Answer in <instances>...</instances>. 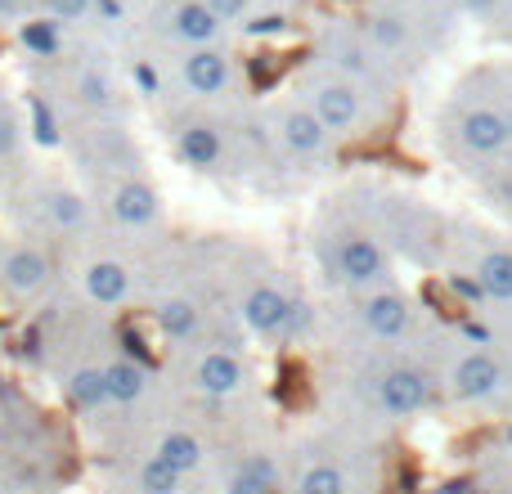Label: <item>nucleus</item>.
<instances>
[{
  "instance_id": "39448f33",
  "label": "nucleus",
  "mask_w": 512,
  "mask_h": 494,
  "mask_svg": "<svg viewBox=\"0 0 512 494\" xmlns=\"http://www.w3.org/2000/svg\"><path fill=\"white\" fill-rule=\"evenodd\" d=\"M373 405L387 418H414L432 405V378L414 364H391L373 378Z\"/></svg>"
},
{
  "instance_id": "cd10ccee",
  "label": "nucleus",
  "mask_w": 512,
  "mask_h": 494,
  "mask_svg": "<svg viewBox=\"0 0 512 494\" xmlns=\"http://www.w3.org/2000/svg\"><path fill=\"white\" fill-rule=\"evenodd\" d=\"M113 81H108V72H99V68H81V77H77V99L86 108H113Z\"/></svg>"
},
{
  "instance_id": "f3484780",
  "label": "nucleus",
  "mask_w": 512,
  "mask_h": 494,
  "mask_svg": "<svg viewBox=\"0 0 512 494\" xmlns=\"http://www.w3.org/2000/svg\"><path fill=\"white\" fill-rule=\"evenodd\" d=\"M176 153L189 162V167L212 171V167H221V158H225V140H221V131H216V126L189 122L185 131L176 135Z\"/></svg>"
},
{
  "instance_id": "a878e982",
  "label": "nucleus",
  "mask_w": 512,
  "mask_h": 494,
  "mask_svg": "<svg viewBox=\"0 0 512 494\" xmlns=\"http://www.w3.org/2000/svg\"><path fill=\"white\" fill-rule=\"evenodd\" d=\"M180 486H185V472H176L171 463H162L158 454L144 459L140 472H135V490L140 494H180Z\"/></svg>"
},
{
  "instance_id": "423d86ee",
  "label": "nucleus",
  "mask_w": 512,
  "mask_h": 494,
  "mask_svg": "<svg viewBox=\"0 0 512 494\" xmlns=\"http://www.w3.org/2000/svg\"><path fill=\"white\" fill-rule=\"evenodd\" d=\"M239 319L256 337H283L297 324V301L283 288H274V283H256L239 297Z\"/></svg>"
},
{
  "instance_id": "1a4fd4ad",
  "label": "nucleus",
  "mask_w": 512,
  "mask_h": 494,
  "mask_svg": "<svg viewBox=\"0 0 512 494\" xmlns=\"http://www.w3.org/2000/svg\"><path fill=\"white\" fill-rule=\"evenodd\" d=\"M189 382H194V391H203V396H212V400L239 396L243 382H248V364H243L234 351H225V346H212V351L194 355Z\"/></svg>"
},
{
  "instance_id": "2eb2a0df",
  "label": "nucleus",
  "mask_w": 512,
  "mask_h": 494,
  "mask_svg": "<svg viewBox=\"0 0 512 494\" xmlns=\"http://www.w3.org/2000/svg\"><path fill=\"white\" fill-rule=\"evenodd\" d=\"M81 288H86V297L95 301V306H122V301L131 297V270H126L122 261H108V256H99V261L86 265V274H81Z\"/></svg>"
},
{
  "instance_id": "7c9ffc66",
  "label": "nucleus",
  "mask_w": 512,
  "mask_h": 494,
  "mask_svg": "<svg viewBox=\"0 0 512 494\" xmlns=\"http://www.w3.org/2000/svg\"><path fill=\"white\" fill-rule=\"evenodd\" d=\"M212 5V14L221 18V23H234V18H248L256 0H207Z\"/></svg>"
},
{
  "instance_id": "f257e3e1",
  "label": "nucleus",
  "mask_w": 512,
  "mask_h": 494,
  "mask_svg": "<svg viewBox=\"0 0 512 494\" xmlns=\"http://www.w3.org/2000/svg\"><path fill=\"white\" fill-rule=\"evenodd\" d=\"M333 274L337 283L355 292H373V288H387L391 283V256L387 247L369 234H342L333 239Z\"/></svg>"
},
{
  "instance_id": "b1692460",
  "label": "nucleus",
  "mask_w": 512,
  "mask_h": 494,
  "mask_svg": "<svg viewBox=\"0 0 512 494\" xmlns=\"http://www.w3.org/2000/svg\"><path fill=\"white\" fill-rule=\"evenodd\" d=\"M63 391H68V400H72L77 409L113 405V396H108V378H104V369H77L68 382H63Z\"/></svg>"
},
{
  "instance_id": "4468645a",
  "label": "nucleus",
  "mask_w": 512,
  "mask_h": 494,
  "mask_svg": "<svg viewBox=\"0 0 512 494\" xmlns=\"http://www.w3.org/2000/svg\"><path fill=\"white\" fill-rule=\"evenodd\" d=\"M108 207H113V221L126 225V230H149V225L162 216L158 189H153L149 180H140V176L122 180V185L113 189V203H108Z\"/></svg>"
},
{
  "instance_id": "9d476101",
  "label": "nucleus",
  "mask_w": 512,
  "mask_h": 494,
  "mask_svg": "<svg viewBox=\"0 0 512 494\" xmlns=\"http://www.w3.org/2000/svg\"><path fill=\"white\" fill-rule=\"evenodd\" d=\"M0 283H5V292H14L18 301L41 297V292L50 288V256L36 243H14L5 252V261H0Z\"/></svg>"
},
{
  "instance_id": "393cba45",
  "label": "nucleus",
  "mask_w": 512,
  "mask_h": 494,
  "mask_svg": "<svg viewBox=\"0 0 512 494\" xmlns=\"http://www.w3.org/2000/svg\"><path fill=\"white\" fill-rule=\"evenodd\" d=\"M27 135H32L41 149H59L63 144L59 117H54V108L45 104V95H27Z\"/></svg>"
},
{
  "instance_id": "f03ea898",
  "label": "nucleus",
  "mask_w": 512,
  "mask_h": 494,
  "mask_svg": "<svg viewBox=\"0 0 512 494\" xmlns=\"http://www.w3.org/2000/svg\"><path fill=\"white\" fill-rule=\"evenodd\" d=\"M306 108H315V117L333 135H360L364 126H369L364 86H355V81H346V77H315L306 90Z\"/></svg>"
},
{
  "instance_id": "2f4dec72",
  "label": "nucleus",
  "mask_w": 512,
  "mask_h": 494,
  "mask_svg": "<svg viewBox=\"0 0 512 494\" xmlns=\"http://www.w3.org/2000/svg\"><path fill=\"white\" fill-rule=\"evenodd\" d=\"M14 149H18V122L9 108H0V158H9Z\"/></svg>"
},
{
  "instance_id": "412c9836",
  "label": "nucleus",
  "mask_w": 512,
  "mask_h": 494,
  "mask_svg": "<svg viewBox=\"0 0 512 494\" xmlns=\"http://www.w3.org/2000/svg\"><path fill=\"white\" fill-rule=\"evenodd\" d=\"M18 45H23L32 59H59L63 54V23H54L50 14L23 18V23H18Z\"/></svg>"
},
{
  "instance_id": "f704fd0d",
  "label": "nucleus",
  "mask_w": 512,
  "mask_h": 494,
  "mask_svg": "<svg viewBox=\"0 0 512 494\" xmlns=\"http://www.w3.org/2000/svg\"><path fill=\"white\" fill-rule=\"evenodd\" d=\"M459 5H463V14H472V18H495L504 0H459Z\"/></svg>"
},
{
  "instance_id": "c756f323",
  "label": "nucleus",
  "mask_w": 512,
  "mask_h": 494,
  "mask_svg": "<svg viewBox=\"0 0 512 494\" xmlns=\"http://www.w3.org/2000/svg\"><path fill=\"white\" fill-rule=\"evenodd\" d=\"M225 494H274L270 481H261V477H252V472H234L230 477V486H225Z\"/></svg>"
},
{
  "instance_id": "5701e85b",
  "label": "nucleus",
  "mask_w": 512,
  "mask_h": 494,
  "mask_svg": "<svg viewBox=\"0 0 512 494\" xmlns=\"http://www.w3.org/2000/svg\"><path fill=\"white\" fill-rule=\"evenodd\" d=\"M104 378H108V396H113V405H135V400H144V391H149V373H144L135 360L104 364Z\"/></svg>"
},
{
  "instance_id": "c85d7f7f",
  "label": "nucleus",
  "mask_w": 512,
  "mask_h": 494,
  "mask_svg": "<svg viewBox=\"0 0 512 494\" xmlns=\"http://www.w3.org/2000/svg\"><path fill=\"white\" fill-rule=\"evenodd\" d=\"M45 14L68 27V23H81L86 14H95V0H45Z\"/></svg>"
},
{
  "instance_id": "bb28decb",
  "label": "nucleus",
  "mask_w": 512,
  "mask_h": 494,
  "mask_svg": "<svg viewBox=\"0 0 512 494\" xmlns=\"http://www.w3.org/2000/svg\"><path fill=\"white\" fill-rule=\"evenodd\" d=\"M297 494H346V477L333 463H310L297 477Z\"/></svg>"
},
{
  "instance_id": "6ab92c4d",
  "label": "nucleus",
  "mask_w": 512,
  "mask_h": 494,
  "mask_svg": "<svg viewBox=\"0 0 512 494\" xmlns=\"http://www.w3.org/2000/svg\"><path fill=\"white\" fill-rule=\"evenodd\" d=\"M158 459L162 463H171L176 472H198L203 468V459H207V445L198 441L194 432H185V427H171V432H162V441H158Z\"/></svg>"
},
{
  "instance_id": "f8f14e48",
  "label": "nucleus",
  "mask_w": 512,
  "mask_h": 494,
  "mask_svg": "<svg viewBox=\"0 0 512 494\" xmlns=\"http://www.w3.org/2000/svg\"><path fill=\"white\" fill-rule=\"evenodd\" d=\"M167 36L180 45H189V50H203V45H216L225 32V23L212 14V5L207 0H176V5H167Z\"/></svg>"
},
{
  "instance_id": "a211bd4d",
  "label": "nucleus",
  "mask_w": 512,
  "mask_h": 494,
  "mask_svg": "<svg viewBox=\"0 0 512 494\" xmlns=\"http://www.w3.org/2000/svg\"><path fill=\"white\" fill-rule=\"evenodd\" d=\"M41 212H45V221H50V230L72 234V230L86 225V198H81L77 189H68V185H50L41 194Z\"/></svg>"
},
{
  "instance_id": "58836bf2",
  "label": "nucleus",
  "mask_w": 512,
  "mask_h": 494,
  "mask_svg": "<svg viewBox=\"0 0 512 494\" xmlns=\"http://www.w3.org/2000/svg\"><path fill=\"white\" fill-rule=\"evenodd\" d=\"M0 486H5V472H0Z\"/></svg>"
},
{
  "instance_id": "20e7f679",
  "label": "nucleus",
  "mask_w": 512,
  "mask_h": 494,
  "mask_svg": "<svg viewBox=\"0 0 512 494\" xmlns=\"http://www.w3.org/2000/svg\"><path fill=\"white\" fill-rule=\"evenodd\" d=\"M504 387H508V369L486 346H477V351L459 355V360L450 364V396L459 400V405H486V400H495Z\"/></svg>"
},
{
  "instance_id": "dca6fc26",
  "label": "nucleus",
  "mask_w": 512,
  "mask_h": 494,
  "mask_svg": "<svg viewBox=\"0 0 512 494\" xmlns=\"http://www.w3.org/2000/svg\"><path fill=\"white\" fill-rule=\"evenodd\" d=\"M472 279H477L481 297L508 306L512 301V247H486L472 265Z\"/></svg>"
},
{
  "instance_id": "6e6552de",
  "label": "nucleus",
  "mask_w": 512,
  "mask_h": 494,
  "mask_svg": "<svg viewBox=\"0 0 512 494\" xmlns=\"http://www.w3.org/2000/svg\"><path fill=\"white\" fill-rule=\"evenodd\" d=\"M274 135H279V144L292 153V158H306V162H324L328 153H333V140H337V135L315 117V108H306V104L283 108L279 122H274Z\"/></svg>"
},
{
  "instance_id": "4be33fe9",
  "label": "nucleus",
  "mask_w": 512,
  "mask_h": 494,
  "mask_svg": "<svg viewBox=\"0 0 512 494\" xmlns=\"http://www.w3.org/2000/svg\"><path fill=\"white\" fill-rule=\"evenodd\" d=\"M364 36H369V45L378 54H400L409 45V23L396 9H373V14L364 18Z\"/></svg>"
},
{
  "instance_id": "c9c22d12",
  "label": "nucleus",
  "mask_w": 512,
  "mask_h": 494,
  "mask_svg": "<svg viewBox=\"0 0 512 494\" xmlns=\"http://www.w3.org/2000/svg\"><path fill=\"white\" fill-rule=\"evenodd\" d=\"M135 81H140L144 99H153V95H158V72H153L149 63H135Z\"/></svg>"
},
{
  "instance_id": "0eeeda50",
  "label": "nucleus",
  "mask_w": 512,
  "mask_h": 494,
  "mask_svg": "<svg viewBox=\"0 0 512 494\" xmlns=\"http://www.w3.org/2000/svg\"><path fill=\"white\" fill-rule=\"evenodd\" d=\"M360 324L378 342H400L414 328V301L400 288H391V283L387 288H373L360 297Z\"/></svg>"
},
{
  "instance_id": "9b49d317",
  "label": "nucleus",
  "mask_w": 512,
  "mask_h": 494,
  "mask_svg": "<svg viewBox=\"0 0 512 494\" xmlns=\"http://www.w3.org/2000/svg\"><path fill=\"white\" fill-rule=\"evenodd\" d=\"M180 81L189 86V95L198 99H216L230 90L234 81V68H230V54L221 45H203V50H189L180 59Z\"/></svg>"
},
{
  "instance_id": "473e14b6",
  "label": "nucleus",
  "mask_w": 512,
  "mask_h": 494,
  "mask_svg": "<svg viewBox=\"0 0 512 494\" xmlns=\"http://www.w3.org/2000/svg\"><path fill=\"white\" fill-rule=\"evenodd\" d=\"M95 18L108 27H122L126 23V0H95Z\"/></svg>"
},
{
  "instance_id": "7ed1b4c3",
  "label": "nucleus",
  "mask_w": 512,
  "mask_h": 494,
  "mask_svg": "<svg viewBox=\"0 0 512 494\" xmlns=\"http://www.w3.org/2000/svg\"><path fill=\"white\" fill-rule=\"evenodd\" d=\"M450 135L468 158H504L512 149V117L495 104H472L459 113Z\"/></svg>"
},
{
  "instance_id": "4c0bfd02",
  "label": "nucleus",
  "mask_w": 512,
  "mask_h": 494,
  "mask_svg": "<svg viewBox=\"0 0 512 494\" xmlns=\"http://www.w3.org/2000/svg\"><path fill=\"white\" fill-rule=\"evenodd\" d=\"M0 391H5V373H0Z\"/></svg>"
},
{
  "instance_id": "e433bc0d",
  "label": "nucleus",
  "mask_w": 512,
  "mask_h": 494,
  "mask_svg": "<svg viewBox=\"0 0 512 494\" xmlns=\"http://www.w3.org/2000/svg\"><path fill=\"white\" fill-rule=\"evenodd\" d=\"M0 18H9V23H23V18H18V0H0Z\"/></svg>"
},
{
  "instance_id": "aec40b11",
  "label": "nucleus",
  "mask_w": 512,
  "mask_h": 494,
  "mask_svg": "<svg viewBox=\"0 0 512 494\" xmlns=\"http://www.w3.org/2000/svg\"><path fill=\"white\" fill-rule=\"evenodd\" d=\"M153 319H158L162 337H171V342H189V337H198V328H203V310H198L189 297L162 301V306L153 310Z\"/></svg>"
},
{
  "instance_id": "ddd939ff",
  "label": "nucleus",
  "mask_w": 512,
  "mask_h": 494,
  "mask_svg": "<svg viewBox=\"0 0 512 494\" xmlns=\"http://www.w3.org/2000/svg\"><path fill=\"white\" fill-rule=\"evenodd\" d=\"M324 54L337 68V77L355 81V86H369L378 77V63H373V45L369 36H355L351 27H337V32L324 36Z\"/></svg>"
},
{
  "instance_id": "72a5a7b5",
  "label": "nucleus",
  "mask_w": 512,
  "mask_h": 494,
  "mask_svg": "<svg viewBox=\"0 0 512 494\" xmlns=\"http://www.w3.org/2000/svg\"><path fill=\"white\" fill-rule=\"evenodd\" d=\"M283 27H288V18L283 14H265V18H252L248 32L252 36H274V32H283Z\"/></svg>"
}]
</instances>
